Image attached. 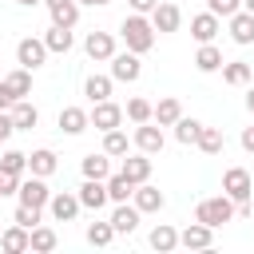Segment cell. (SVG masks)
Here are the masks:
<instances>
[{"instance_id": "cell-16", "label": "cell", "mask_w": 254, "mask_h": 254, "mask_svg": "<svg viewBox=\"0 0 254 254\" xmlns=\"http://www.w3.org/2000/svg\"><path fill=\"white\" fill-rule=\"evenodd\" d=\"M151 159H155V155H147V151H131V155H123V167H119V171L139 187V183L151 179Z\"/></svg>"}, {"instance_id": "cell-8", "label": "cell", "mask_w": 254, "mask_h": 254, "mask_svg": "<svg viewBox=\"0 0 254 254\" xmlns=\"http://www.w3.org/2000/svg\"><path fill=\"white\" fill-rule=\"evenodd\" d=\"M179 246L183 250H210L214 246V226H206V222H190V226H183L179 230Z\"/></svg>"}, {"instance_id": "cell-37", "label": "cell", "mask_w": 254, "mask_h": 254, "mask_svg": "<svg viewBox=\"0 0 254 254\" xmlns=\"http://www.w3.org/2000/svg\"><path fill=\"white\" fill-rule=\"evenodd\" d=\"M111 238H115L111 218H107V222H87V242H91V246H111Z\"/></svg>"}, {"instance_id": "cell-28", "label": "cell", "mask_w": 254, "mask_h": 254, "mask_svg": "<svg viewBox=\"0 0 254 254\" xmlns=\"http://www.w3.org/2000/svg\"><path fill=\"white\" fill-rule=\"evenodd\" d=\"M111 87H115L111 71H107V75H87V79H83V95H87L91 103H99V99H111Z\"/></svg>"}, {"instance_id": "cell-29", "label": "cell", "mask_w": 254, "mask_h": 254, "mask_svg": "<svg viewBox=\"0 0 254 254\" xmlns=\"http://www.w3.org/2000/svg\"><path fill=\"white\" fill-rule=\"evenodd\" d=\"M8 111H12V119H16V131H32V127L40 123V111H36V103H28V99H16Z\"/></svg>"}, {"instance_id": "cell-4", "label": "cell", "mask_w": 254, "mask_h": 254, "mask_svg": "<svg viewBox=\"0 0 254 254\" xmlns=\"http://www.w3.org/2000/svg\"><path fill=\"white\" fill-rule=\"evenodd\" d=\"M48 44H44V36L36 40V36H24L20 44H16V64L20 67H28V71H36V67H44L48 64Z\"/></svg>"}, {"instance_id": "cell-22", "label": "cell", "mask_w": 254, "mask_h": 254, "mask_svg": "<svg viewBox=\"0 0 254 254\" xmlns=\"http://www.w3.org/2000/svg\"><path fill=\"white\" fill-rule=\"evenodd\" d=\"M250 79H254V64H246V60H226V64H222V83L246 87Z\"/></svg>"}, {"instance_id": "cell-44", "label": "cell", "mask_w": 254, "mask_h": 254, "mask_svg": "<svg viewBox=\"0 0 254 254\" xmlns=\"http://www.w3.org/2000/svg\"><path fill=\"white\" fill-rule=\"evenodd\" d=\"M127 4H131V12H143V16H151L159 0H127Z\"/></svg>"}, {"instance_id": "cell-9", "label": "cell", "mask_w": 254, "mask_h": 254, "mask_svg": "<svg viewBox=\"0 0 254 254\" xmlns=\"http://www.w3.org/2000/svg\"><path fill=\"white\" fill-rule=\"evenodd\" d=\"M151 24H155V32H159V36H171V32H179V24H183V12H179V4H171V0H159V4H155V12H151Z\"/></svg>"}, {"instance_id": "cell-41", "label": "cell", "mask_w": 254, "mask_h": 254, "mask_svg": "<svg viewBox=\"0 0 254 254\" xmlns=\"http://www.w3.org/2000/svg\"><path fill=\"white\" fill-rule=\"evenodd\" d=\"M238 8H242V0H206V12H214L218 20H230Z\"/></svg>"}, {"instance_id": "cell-25", "label": "cell", "mask_w": 254, "mask_h": 254, "mask_svg": "<svg viewBox=\"0 0 254 254\" xmlns=\"http://www.w3.org/2000/svg\"><path fill=\"white\" fill-rule=\"evenodd\" d=\"M179 119H183V103H179L175 95H163V99L155 103V123H159V127H175Z\"/></svg>"}, {"instance_id": "cell-3", "label": "cell", "mask_w": 254, "mask_h": 254, "mask_svg": "<svg viewBox=\"0 0 254 254\" xmlns=\"http://www.w3.org/2000/svg\"><path fill=\"white\" fill-rule=\"evenodd\" d=\"M250 183H254V175L246 167H226L222 171V194L234 198L238 214H250Z\"/></svg>"}, {"instance_id": "cell-21", "label": "cell", "mask_w": 254, "mask_h": 254, "mask_svg": "<svg viewBox=\"0 0 254 254\" xmlns=\"http://www.w3.org/2000/svg\"><path fill=\"white\" fill-rule=\"evenodd\" d=\"M0 250H8V254H24V250H32V230L20 226V222H12V226L0 234Z\"/></svg>"}, {"instance_id": "cell-35", "label": "cell", "mask_w": 254, "mask_h": 254, "mask_svg": "<svg viewBox=\"0 0 254 254\" xmlns=\"http://www.w3.org/2000/svg\"><path fill=\"white\" fill-rule=\"evenodd\" d=\"M123 115H127L131 123H151V119H155V103H151V99H143V95H135V99H127Z\"/></svg>"}, {"instance_id": "cell-43", "label": "cell", "mask_w": 254, "mask_h": 254, "mask_svg": "<svg viewBox=\"0 0 254 254\" xmlns=\"http://www.w3.org/2000/svg\"><path fill=\"white\" fill-rule=\"evenodd\" d=\"M12 131H16L12 111H0V143H8V139H12Z\"/></svg>"}, {"instance_id": "cell-18", "label": "cell", "mask_w": 254, "mask_h": 254, "mask_svg": "<svg viewBox=\"0 0 254 254\" xmlns=\"http://www.w3.org/2000/svg\"><path fill=\"white\" fill-rule=\"evenodd\" d=\"M218 32H222V20H218L214 12H198V16H190V36H194L198 44H214Z\"/></svg>"}, {"instance_id": "cell-13", "label": "cell", "mask_w": 254, "mask_h": 254, "mask_svg": "<svg viewBox=\"0 0 254 254\" xmlns=\"http://www.w3.org/2000/svg\"><path fill=\"white\" fill-rule=\"evenodd\" d=\"M79 202H83V210H103L111 198H107V179H83L79 183Z\"/></svg>"}, {"instance_id": "cell-2", "label": "cell", "mask_w": 254, "mask_h": 254, "mask_svg": "<svg viewBox=\"0 0 254 254\" xmlns=\"http://www.w3.org/2000/svg\"><path fill=\"white\" fill-rule=\"evenodd\" d=\"M234 214H238V206H234V198L230 194H210V198H198V206H194V218L198 222H206V226H226V222H234Z\"/></svg>"}, {"instance_id": "cell-38", "label": "cell", "mask_w": 254, "mask_h": 254, "mask_svg": "<svg viewBox=\"0 0 254 254\" xmlns=\"http://www.w3.org/2000/svg\"><path fill=\"white\" fill-rule=\"evenodd\" d=\"M198 131H202V123H198V119H187V115H183V119L175 123V139H179L183 147H190V143L198 139Z\"/></svg>"}, {"instance_id": "cell-5", "label": "cell", "mask_w": 254, "mask_h": 254, "mask_svg": "<svg viewBox=\"0 0 254 254\" xmlns=\"http://www.w3.org/2000/svg\"><path fill=\"white\" fill-rule=\"evenodd\" d=\"M107 64H111V79H115V83H135V79L143 75L139 52H131V48H127V52H115Z\"/></svg>"}, {"instance_id": "cell-11", "label": "cell", "mask_w": 254, "mask_h": 254, "mask_svg": "<svg viewBox=\"0 0 254 254\" xmlns=\"http://www.w3.org/2000/svg\"><path fill=\"white\" fill-rule=\"evenodd\" d=\"M123 119H127V115H123L119 103H111V99L91 103V127H95V131H111V127H119Z\"/></svg>"}, {"instance_id": "cell-15", "label": "cell", "mask_w": 254, "mask_h": 254, "mask_svg": "<svg viewBox=\"0 0 254 254\" xmlns=\"http://www.w3.org/2000/svg\"><path fill=\"white\" fill-rule=\"evenodd\" d=\"M44 8H48V16H52V24H60V28H75L79 24V0H44Z\"/></svg>"}, {"instance_id": "cell-26", "label": "cell", "mask_w": 254, "mask_h": 254, "mask_svg": "<svg viewBox=\"0 0 254 254\" xmlns=\"http://www.w3.org/2000/svg\"><path fill=\"white\" fill-rule=\"evenodd\" d=\"M131 139H127V131L123 127H111V131H103V151L111 155V159H123V155H131Z\"/></svg>"}, {"instance_id": "cell-49", "label": "cell", "mask_w": 254, "mask_h": 254, "mask_svg": "<svg viewBox=\"0 0 254 254\" xmlns=\"http://www.w3.org/2000/svg\"><path fill=\"white\" fill-rule=\"evenodd\" d=\"M16 4H24V8H36V4H44V0H16Z\"/></svg>"}, {"instance_id": "cell-40", "label": "cell", "mask_w": 254, "mask_h": 254, "mask_svg": "<svg viewBox=\"0 0 254 254\" xmlns=\"http://www.w3.org/2000/svg\"><path fill=\"white\" fill-rule=\"evenodd\" d=\"M40 214H44L40 206L20 202V206H16V214H12V222H20V226H28V230H32V226H40Z\"/></svg>"}, {"instance_id": "cell-48", "label": "cell", "mask_w": 254, "mask_h": 254, "mask_svg": "<svg viewBox=\"0 0 254 254\" xmlns=\"http://www.w3.org/2000/svg\"><path fill=\"white\" fill-rule=\"evenodd\" d=\"M79 4H87V8H103V4H111V0H79Z\"/></svg>"}, {"instance_id": "cell-20", "label": "cell", "mask_w": 254, "mask_h": 254, "mask_svg": "<svg viewBox=\"0 0 254 254\" xmlns=\"http://www.w3.org/2000/svg\"><path fill=\"white\" fill-rule=\"evenodd\" d=\"M139 218H143V210H139L135 202H115V210H111V226H115V234H131V230L139 226Z\"/></svg>"}, {"instance_id": "cell-34", "label": "cell", "mask_w": 254, "mask_h": 254, "mask_svg": "<svg viewBox=\"0 0 254 254\" xmlns=\"http://www.w3.org/2000/svg\"><path fill=\"white\" fill-rule=\"evenodd\" d=\"M4 83H8V91H12L16 99H28V95H32V71H28V67L8 71V75H4Z\"/></svg>"}, {"instance_id": "cell-51", "label": "cell", "mask_w": 254, "mask_h": 254, "mask_svg": "<svg viewBox=\"0 0 254 254\" xmlns=\"http://www.w3.org/2000/svg\"><path fill=\"white\" fill-rule=\"evenodd\" d=\"M250 198H254V183H250Z\"/></svg>"}, {"instance_id": "cell-7", "label": "cell", "mask_w": 254, "mask_h": 254, "mask_svg": "<svg viewBox=\"0 0 254 254\" xmlns=\"http://www.w3.org/2000/svg\"><path fill=\"white\" fill-rule=\"evenodd\" d=\"M79 210H83V202H79V194H71V190H52V202H48V214H52L56 222H75V218H79Z\"/></svg>"}, {"instance_id": "cell-32", "label": "cell", "mask_w": 254, "mask_h": 254, "mask_svg": "<svg viewBox=\"0 0 254 254\" xmlns=\"http://www.w3.org/2000/svg\"><path fill=\"white\" fill-rule=\"evenodd\" d=\"M147 242H151V246H155L159 254H171V250L179 246V230H175L171 222H159V226L151 230V238H147Z\"/></svg>"}, {"instance_id": "cell-30", "label": "cell", "mask_w": 254, "mask_h": 254, "mask_svg": "<svg viewBox=\"0 0 254 254\" xmlns=\"http://www.w3.org/2000/svg\"><path fill=\"white\" fill-rule=\"evenodd\" d=\"M194 147H198L202 155H222V147H226V135H222L218 127H206V123H202V131H198Z\"/></svg>"}, {"instance_id": "cell-17", "label": "cell", "mask_w": 254, "mask_h": 254, "mask_svg": "<svg viewBox=\"0 0 254 254\" xmlns=\"http://www.w3.org/2000/svg\"><path fill=\"white\" fill-rule=\"evenodd\" d=\"M131 202H135L143 214H159V210L167 206V194H163L159 187H151V183H139L135 194H131Z\"/></svg>"}, {"instance_id": "cell-1", "label": "cell", "mask_w": 254, "mask_h": 254, "mask_svg": "<svg viewBox=\"0 0 254 254\" xmlns=\"http://www.w3.org/2000/svg\"><path fill=\"white\" fill-rule=\"evenodd\" d=\"M119 36H123V44L131 48V52H151L155 48V24H151V16H143V12H131V16H123V24H119Z\"/></svg>"}, {"instance_id": "cell-31", "label": "cell", "mask_w": 254, "mask_h": 254, "mask_svg": "<svg viewBox=\"0 0 254 254\" xmlns=\"http://www.w3.org/2000/svg\"><path fill=\"white\" fill-rule=\"evenodd\" d=\"M131 194H135V183H131L123 171H111V175H107V198H111V202H127Z\"/></svg>"}, {"instance_id": "cell-42", "label": "cell", "mask_w": 254, "mask_h": 254, "mask_svg": "<svg viewBox=\"0 0 254 254\" xmlns=\"http://www.w3.org/2000/svg\"><path fill=\"white\" fill-rule=\"evenodd\" d=\"M20 179H24V175H16V171H8V167H0V198H8V194H16V190H20Z\"/></svg>"}, {"instance_id": "cell-27", "label": "cell", "mask_w": 254, "mask_h": 254, "mask_svg": "<svg viewBox=\"0 0 254 254\" xmlns=\"http://www.w3.org/2000/svg\"><path fill=\"white\" fill-rule=\"evenodd\" d=\"M79 171H83V179H107L111 175V155L107 151H91V155H83V163H79Z\"/></svg>"}, {"instance_id": "cell-14", "label": "cell", "mask_w": 254, "mask_h": 254, "mask_svg": "<svg viewBox=\"0 0 254 254\" xmlns=\"http://www.w3.org/2000/svg\"><path fill=\"white\" fill-rule=\"evenodd\" d=\"M226 32H230V40L238 44V48H246V44H254V12H246V8H238L230 20H226Z\"/></svg>"}, {"instance_id": "cell-36", "label": "cell", "mask_w": 254, "mask_h": 254, "mask_svg": "<svg viewBox=\"0 0 254 254\" xmlns=\"http://www.w3.org/2000/svg\"><path fill=\"white\" fill-rule=\"evenodd\" d=\"M56 246H60V238H56L52 226H32V250H36V254H48V250H56Z\"/></svg>"}, {"instance_id": "cell-47", "label": "cell", "mask_w": 254, "mask_h": 254, "mask_svg": "<svg viewBox=\"0 0 254 254\" xmlns=\"http://www.w3.org/2000/svg\"><path fill=\"white\" fill-rule=\"evenodd\" d=\"M246 111L254 115V83H246Z\"/></svg>"}, {"instance_id": "cell-23", "label": "cell", "mask_w": 254, "mask_h": 254, "mask_svg": "<svg viewBox=\"0 0 254 254\" xmlns=\"http://www.w3.org/2000/svg\"><path fill=\"white\" fill-rule=\"evenodd\" d=\"M56 167H60V159H56V151H52V147H40V151H32V155H28V175L48 179V175H56Z\"/></svg>"}, {"instance_id": "cell-50", "label": "cell", "mask_w": 254, "mask_h": 254, "mask_svg": "<svg viewBox=\"0 0 254 254\" xmlns=\"http://www.w3.org/2000/svg\"><path fill=\"white\" fill-rule=\"evenodd\" d=\"M242 8H246V12H254V0H242Z\"/></svg>"}, {"instance_id": "cell-24", "label": "cell", "mask_w": 254, "mask_h": 254, "mask_svg": "<svg viewBox=\"0 0 254 254\" xmlns=\"http://www.w3.org/2000/svg\"><path fill=\"white\" fill-rule=\"evenodd\" d=\"M222 52L214 48V44H198V52H194V67L202 71V75H214V71H222Z\"/></svg>"}, {"instance_id": "cell-6", "label": "cell", "mask_w": 254, "mask_h": 254, "mask_svg": "<svg viewBox=\"0 0 254 254\" xmlns=\"http://www.w3.org/2000/svg\"><path fill=\"white\" fill-rule=\"evenodd\" d=\"M16 198H20V202H28V206H40V210H48V202H52L48 179H40V175H28V179H20V190H16Z\"/></svg>"}, {"instance_id": "cell-46", "label": "cell", "mask_w": 254, "mask_h": 254, "mask_svg": "<svg viewBox=\"0 0 254 254\" xmlns=\"http://www.w3.org/2000/svg\"><path fill=\"white\" fill-rule=\"evenodd\" d=\"M242 151H250V155H254V127H246V131H242Z\"/></svg>"}, {"instance_id": "cell-10", "label": "cell", "mask_w": 254, "mask_h": 254, "mask_svg": "<svg viewBox=\"0 0 254 254\" xmlns=\"http://www.w3.org/2000/svg\"><path fill=\"white\" fill-rule=\"evenodd\" d=\"M83 52H87V60H95V64H107L119 48H115V36L111 32H87V40H83Z\"/></svg>"}, {"instance_id": "cell-33", "label": "cell", "mask_w": 254, "mask_h": 254, "mask_svg": "<svg viewBox=\"0 0 254 254\" xmlns=\"http://www.w3.org/2000/svg\"><path fill=\"white\" fill-rule=\"evenodd\" d=\"M44 44H48V52H60V56H67L71 52V28H60V24H52L48 32H44Z\"/></svg>"}, {"instance_id": "cell-12", "label": "cell", "mask_w": 254, "mask_h": 254, "mask_svg": "<svg viewBox=\"0 0 254 254\" xmlns=\"http://www.w3.org/2000/svg\"><path fill=\"white\" fill-rule=\"evenodd\" d=\"M131 143H135V151L159 155L167 139H163V127H155V119H151V123H135V135H131Z\"/></svg>"}, {"instance_id": "cell-19", "label": "cell", "mask_w": 254, "mask_h": 254, "mask_svg": "<svg viewBox=\"0 0 254 254\" xmlns=\"http://www.w3.org/2000/svg\"><path fill=\"white\" fill-rule=\"evenodd\" d=\"M56 123H60L64 135H83V131L91 127V111H83V107H64Z\"/></svg>"}, {"instance_id": "cell-45", "label": "cell", "mask_w": 254, "mask_h": 254, "mask_svg": "<svg viewBox=\"0 0 254 254\" xmlns=\"http://www.w3.org/2000/svg\"><path fill=\"white\" fill-rule=\"evenodd\" d=\"M12 103H16V95H12V91H8V83L0 79V111H8Z\"/></svg>"}, {"instance_id": "cell-39", "label": "cell", "mask_w": 254, "mask_h": 254, "mask_svg": "<svg viewBox=\"0 0 254 254\" xmlns=\"http://www.w3.org/2000/svg\"><path fill=\"white\" fill-rule=\"evenodd\" d=\"M0 167H8V171H16V175H28V151L8 147V151L0 155Z\"/></svg>"}]
</instances>
